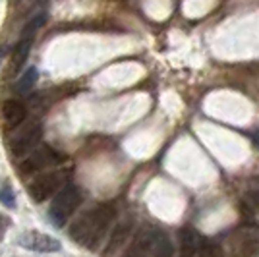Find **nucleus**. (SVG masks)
I'll return each instance as SVG.
<instances>
[{
	"instance_id": "nucleus-2",
	"label": "nucleus",
	"mask_w": 259,
	"mask_h": 257,
	"mask_svg": "<svg viewBox=\"0 0 259 257\" xmlns=\"http://www.w3.org/2000/svg\"><path fill=\"white\" fill-rule=\"evenodd\" d=\"M81 205V192L76 184H66L62 190L56 192V197L51 203L49 217L56 226H64L68 219L76 213V209Z\"/></svg>"
},
{
	"instance_id": "nucleus-6",
	"label": "nucleus",
	"mask_w": 259,
	"mask_h": 257,
	"mask_svg": "<svg viewBox=\"0 0 259 257\" xmlns=\"http://www.w3.org/2000/svg\"><path fill=\"white\" fill-rule=\"evenodd\" d=\"M41 138H43V128H41L39 124L33 126V128H27L23 134H20L16 140L12 141V145H10L12 155H16V157L29 155V153L37 147V143L41 141Z\"/></svg>"
},
{
	"instance_id": "nucleus-14",
	"label": "nucleus",
	"mask_w": 259,
	"mask_h": 257,
	"mask_svg": "<svg viewBox=\"0 0 259 257\" xmlns=\"http://www.w3.org/2000/svg\"><path fill=\"white\" fill-rule=\"evenodd\" d=\"M0 203L4 205L6 209H14L16 207V195L12 192L10 184H2L0 186Z\"/></svg>"
},
{
	"instance_id": "nucleus-16",
	"label": "nucleus",
	"mask_w": 259,
	"mask_h": 257,
	"mask_svg": "<svg viewBox=\"0 0 259 257\" xmlns=\"http://www.w3.org/2000/svg\"><path fill=\"white\" fill-rule=\"evenodd\" d=\"M253 141L259 145V130H257V132H253Z\"/></svg>"
},
{
	"instance_id": "nucleus-3",
	"label": "nucleus",
	"mask_w": 259,
	"mask_h": 257,
	"mask_svg": "<svg viewBox=\"0 0 259 257\" xmlns=\"http://www.w3.org/2000/svg\"><path fill=\"white\" fill-rule=\"evenodd\" d=\"M64 178H66V174L60 170L41 174V176H37V178L29 184L27 192H29V195H31L37 203H41V201L49 199L51 195H54V193L62 188Z\"/></svg>"
},
{
	"instance_id": "nucleus-10",
	"label": "nucleus",
	"mask_w": 259,
	"mask_h": 257,
	"mask_svg": "<svg viewBox=\"0 0 259 257\" xmlns=\"http://www.w3.org/2000/svg\"><path fill=\"white\" fill-rule=\"evenodd\" d=\"M2 116L4 120L12 124V126H16V124H22L25 116H27V108L23 103L20 101H14V99H8V101H4V105H2Z\"/></svg>"
},
{
	"instance_id": "nucleus-13",
	"label": "nucleus",
	"mask_w": 259,
	"mask_h": 257,
	"mask_svg": "<svg viewBox=\"0 0 259 257\" xmlns=\"http://www.w3.org/2000/svg\"><path fill=\"white\" fill-rule=\"evenodd\" d=\"M153 255H172V244L168 240V236L162 230H157L155 236V246H153Z\"/></svg>"
},
{
	"instance_id": "nucleus-11",
	"label": "nucleus",
	"mask_w": 259,
	"mask_h": 257,
	"mask_svg": "<svg viewBox=\"0 0 259 257\" xmlns=\"http://www.w3.org/2000/svg\"><path fill=\"white\" fill-rule=\"evenodd\" d=\"M132 234V221H126L118 225L116 228H112L110 232V238H108V247H107V253H116L120 247L126 244V240Z\"/></svg>"
},
{
	"instance_id": "nucleus-15",
	"label": "nucleus",
	"mask_w": 259,
	"mask_h": 257,
	"mask_svg": "<svg viewBox=\"0 0 259 257\" xmlns=\"http://www.w3.org/2000/svg\"><path fill=\"white\" fill-rule=\"evenodd\" d=\"M10 225V221L8 219H4V217H0V232L4 230V226H8Z\"/></svg>"
},
{
	"instance_id": "nucleus-7",
	"label": "nucleus",
	"mask_w": 259,
	"mask_h": 257,
	"mask_svg": "<svg viewBox=\"0 0 259 257\" xmlns=\"http://www.w3.org/2000/svg\"><path fill=\"white\" fill-rule=\"evenodd\" d=\"M20 244L33 251H41V253H51L60 249V242L53 236L41 234V232H25L20 236Z\"/></svg>"
},
{
	"instance_id": "nucleus-8",
	"label": "nucleus",
	"mask_w": 259,
	"mask_h": 257,
	"mask_svg": "<svg viewBox=\"0 0 259 257\" xmlns=\"http://www.w3.org/2000/svg\"><path fill=\"white\" fill-rule=\"evenodd\" d=\"M155 236L157 228L143 226L140 232L136 234L134 242L130 244L126 255H153V246H155Z\"/></svg>"
},
{
	"instance_id": "nucleus-4",
	"label": "nucleus",
	"mask_w": 259,
	"mask_h": 257,
	"mask_svg": "<svg viewBox=\"0 0 259 257\" xmlns=\"http://www.w3.org/2000/svg\"><path fill=\"white\" fill-rule=\"evenodd\" d=\"M45 22V16H37L35 20L25 25V29H23L22 37H20V41L16 43V49H14V60H12V68L18 72L23 64H25V60H27V54L31 51V45H33V35L35 31L43 25Z\"/></svg>"
},
{
	"instance_id": "nucleus-5",
	"label": "nucleus",
	"mask_w": 259,
	"mask_h": 257,
	"mask_svg": "<svg viewBox=\"0 0 259 257\" xmlns=\"http://www.w3.org/2000/svg\"><path fill=\"white\" fill-rule=\"evenodd\" d=\"M62 161V157L49 145L45 147H39V149H33L29 153V157L22 162V172L23 174H29V172H37L43 170V168H49V166H54Z\"/></svg>"
},
{
	"instance_id": "nucleus-9",
	"label": "nucleus",
	"mask_w": 259,
	"mask_h": 257,
	"mask_svg": "<svg viewBox=\"0 0 259 257\" xmlns=\"http://www.w3.org/2000/svg\"><path fill=\"white\" fill-rule=\"evenodd\" d=\"M180 238V246H182L184 255H201L203 251V238L199 236V232L192 228V226H184L182 230L178 232Z\"/></svg>"
},
{
	"instance_id": "nucleus-1",
	"label": "nucleus",
	"mask_w": 259,
	"mask_h": 257,
	"mask_svg": "<svg viewBox=\"0 0 259 257\" xmlns=\"http://www.w3.org/2000/svg\"><path fill=\"white\" fill-rule=\"evenodd\" d=\"M114 217L116 211L110 205H101L93 211H87L72 225L70 238L87 247H97L103 242V238L108 234V228L114 223Z\"/></svg>"
},
{
	"instance_id": "nucleus-12",
	"label": "nucleus",
	"mask_w": 259,
	"mask_h": 257,
	"mask_svg": "<svg viewBox=\"0 0 259 257\" xmlns=\"http://www.w3.org/2000/svg\"><path fill=\"white\" fill-rule=\"evenodd\" d=\"M37 79H39L37 68H27V70H25V72L20 75L18 83H16V89H18V93H20V95H27V93L31 91L33 87H35Z\"/></svg>"
}]
</instances>
